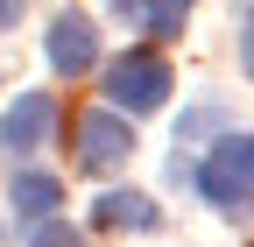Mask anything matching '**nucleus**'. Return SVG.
<instances>
[{"instance_id": "nucleus-1", "label": "nucleus", "mask_w": 254, "mask_h": 247, "mask_svg": "<svg viewBox=\"0 0 254 247\" xmlns=\"http://www.w3.org/2000/svg\"><path fill=\"white\" fill-rule=\"evenodd\" d=\"M190 184H198V198L212 212H247L254 205V134H219L205 148V163L190 170Z\"/></svg>"}, {"instance_id": "nucleus-2", "label": "nucleus", "mask_w": 254, "mask_h": 247, "mask_svg": "<svg viewBox=\"0 0 254 247\" xmlns=\"http://www.w3.org/2000/svg\"><path fill=\"white\" fill-rule=\"evenodd\" d=\"M99 92H106L113 113H134V120H141V113H155V106L177 92V78H170V64H163L155 50H127V57H113V64L99 71Z\"/></svg>"}, {"instance_id": "nucleus-3", "label": "nucleus", "mask_w": 254, "mask_h": 247, "mask_svg": "<svg viewBox=\"0 0 254 247\" xmlns=\"http://www.w3.org/2000/svg\"><path fill=\"white\" fill-rule=\"evenodd\" d=\"M127 156H134V120L99 106V113H78V170L92 177H113Z\"/></svg>"}, {"instance_id": "nucleus-4", "label": "nucleus", "mask_w": 254, "mask_h": 247, "mask_svg": "<svg viewBox=\"0 0 254 247\" xmlns=\"http://www.w3.org/2000/svg\"><path fill=\"white\" fill-rule=\"evenodd\" d=\"M43 57L57 78H85L92 64H99V28H92L85 14H57L50 36H43Z\"/></svg>"}, {"instance_id": "nucleus-5", "label": "nucleus", "mask_w": 254, "mask_h": 247, "mask_svg": "<svg viewBox=\"0 0 254 247\" xmlns=\"http://www.w3.org/2000/svg\"><path fill=\"white\" fill-rule=\"evenodd\" d=\"M57 127V99L50 92H14V106L0 113V148H14V156H28V148H43Z\"/></svg>"}, {"instance_id": "nucleus-6", "label": "nucleus", "mask_w": 254, "mask_h": 247, "mask_svg": "<svg viewBox=\"0 0 254 247\" xmlns=\"http://www.w3.org/2000/svg\"><path fill=\"white\" fill-rule=\"evenodd\" d=\"M155 219H163V205H155L148 191H106L99 205H92V226H99V233H127V226L148 233Z\"/></svg>"}, {"instance_id": "nucleus-7", "label": "nucleus", "mask_w": 254, "mask_h": 247, "mask_svg": "<svg viewBox=\"0 0 254 247\" xmlns=\"http://www.w3.org/2000/svg\"><path fill=\"white\" fill-rule=\"evenodd\" d=\"M7 205H14V219L28 226V219H50V212L64 205V184L50 177V170H14V184H7Z\"/></svg>"}, {"instance_id": "nucleus-8", "label": "nucleus", "mask_w": 254, "mask_h": 247, "mask_svg": "<svg viewBox=\"0 0 254 247\" xmlns=\"http://www.w3.org/2000/svg\"><path fill=\"white\" fill-rule=\"evenodd\" d=\"M113 14H127V21H141L155 43H177L184 36V14L198 7V0H106Z\"/></svg>"}, {"instance_id": "nucleus-9", "label": "nucleus", "mask_w": 254, "mask_h": 247, "mask_svg": "<svg viewBox=\"0 0 254 247\" xmlns=\"http://www.w3.org/2000/svg\"><path fill=\"white\" fill-rule=\"evenodd\" d=\"M21 247H85V233L64 219V212H50V219H28L21 226Z\"/></svg>"}, {"instance_id": "nucleus-10", "label": "nucleus", "mask_w": 254, "mask_h": 247, "mask_svg": "<svg viewBox=\"0 0 254 247\" xmlns=\"http://www.w3.org/2000/svg\"><path fill=\"white\" fill-rule=\"evenodd\" d=\"M212 134H226V106H190V113L177 120V141H184V148H198V141H212Z\"/></svg>"}, {"instance_id": "nucleus-11", "label": "nucleus", "mask_w": 254, "mask_h": 247, "mask_svg": "<svg viewBox=\"0 0 254 247\" xmlns=\"http://www.w3.org/2000/svg\"><path fill=\"white\" fill-rule=\"evenodd\" d=\"M240 64L254 78V0H240Z\"/></svg>"}, {"instance_id": "nucleus-12", "label": "nucleus", "mask_w": 254, "mask_h": 247, "mask_svg": "<svg viewBox=\"0 0 254 247\" xmlns=\"http://www.w3.org/2000/svg\"><path fill=\"white\" fill-rule=\"evenodd\" d=\"M21 14H28V0H0V36H7V28H14Z\"/></svg>"}]
</instances>
